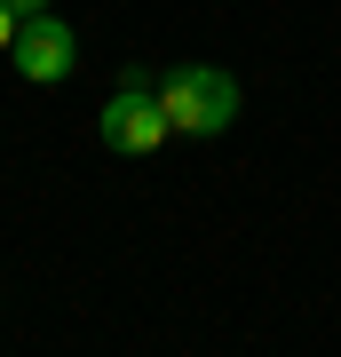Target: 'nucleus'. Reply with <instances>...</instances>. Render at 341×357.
I'll list each match as a JSON object with an SVG mask.
<instances>
[{
    "mask_svg": "<svg viewBox=\"0 0 341 357\" xmlns=\"http://www.w3.org/2000/svg\"><path fill=\"white\" fill-rule=\"evenodd\" d=\"M159 112L175 119V135H222L238 119V79L215 64H167L159 72Z\"/></svg>",
    "mask_w": 341,
    "mask_h": 357,
    "instance_id": "1",
    "label": "nucleus"
},
{
    "mask_svg": "<svg viewBox=\"0 0 341 357\" xmlns=\"http://www.w3.org/2000/svg\"><path fill=\"white\" fill-rule=\"evenodd\" d=\"M96 135H103V151H119V159H151L167 135H175V119L159 112V96H119L103 103V119H96Z\"/></svg>",
    "mask_w": 341,
    "mask_h": 357,
    "instance_id": "2",
    "label": "nucleus"
},
{
    "mask_svg": "<svg viewBox=\"0 0 341 357\" xmlns=\"http://www.w3.org/2000/svg\"><path fill=\"white\" fill-rule=\"evenodd\" d=\"M8 56H16V72H24L32 88H56V79H72V64H79V40H72L63 16H32Z\"/></svg>",
    "mask_w": 341,
    "mask_h": 357,
    "instance_id": "3",
    "label": "nucleus"
},
{
    "mask_svg": "<svg viewBox=\"0 0 341 357\" xmlns=\"http://www.w3.org/2000/svg\"><path fill=\"white\" fill-rule=\"evenodd\" d=\"M16 32H24V24H16V8H8V0H0V56L16 48Z\"/></svg>",
    "mask_w": 341,
    "mask_h": 357,
    "instance_id": "4",
    "label": "nucleus"
},
{
    "mask_svg": "<svg viewBox=\"0 0 341 357\" xmlns=\"http://www.w3.org/2000/svg\"><path fill=\"white\" fill-rule=\"evenodd\" d=\"M16 8V24H32V16H48V0H8Z\"/></svg>",
    "mask_w": 341,
    "mask_h": 357,
    "instance_id": "5",
    "label": "nucleus"
}]
</instances>
